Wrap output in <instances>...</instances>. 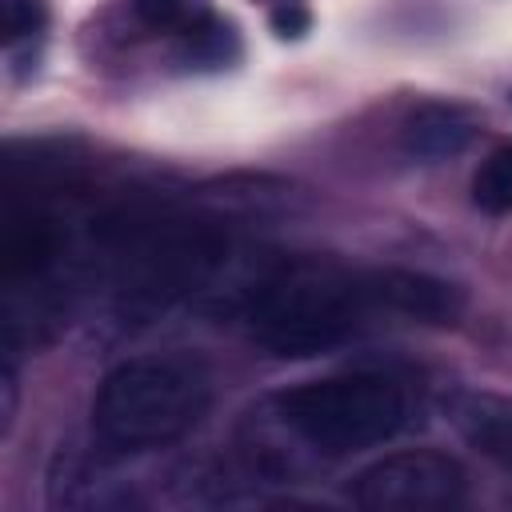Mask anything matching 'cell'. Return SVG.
<instances>
[{"label":"cell","instance_id":"13","mask_svg":"<svg viewBox=\"0 0 512 512\" xmlns=\"http://www.w3.org/2000/svg\"><path fill=\"white\" fill-rule=\"evenodd\" d=\"M272 24H276V32L280 36H300L304 28H308V12H300V8H276L272 12Z\"/></svg>","mask_w":512,"mask_h":512},{"label":"cell","instance_id":"5","mask_svg":"<svg viewBox=\"0 0 512 512\" xmlns=\"http://www.w3.org/2000/svg\"><path fill=\"white\" fill-rule=\"evenodd\" d=\"M364 280H368L372 308H388V312H400V316H412L424 324H452L464 308L460 292L448 280L428 276V272L376 268V272H364Z\"/></svg>","mask_w":512,"mask_h":512},{"label":"cell","instance_id":"2","mask_svg":"<svg viewBox=\"0 0 512 512\" xmlns=\"http://www.w3.org/2000/svg\"><path fill=\"white\" fill-rule=\"evenodd\" d=\"M208 408V380L192 360L136 356L116 364L92 400V428L120 452L180 440Z\"/></svg>","mask_w":512,"mask_h":512},{"label":"cell","instance_id":"6","mask_svg":"<svg viewBox=\"0 0 512 512\" xmlns=\"http://www.w3.org/2000/svg\"><path fill=\"white\" fill-rule=\"evenodd\" d=\"M64 252V232L52 212L28 204V208H8L4 232H0V268L4 280H36L44 276Z\"/></svg>","mask_w":512,"mask_h":512},{"label":"cell","instance_id":"3","mask_svg":"<svg viewBox=\"0 0 512 512\" xmlns=\"http://www.w3.org/2000/svg\"><path fill=\"white\" fill-rule=\"evenodd\" d=\"M280 420L324 456L364 452L408 424V396L380 372H348L296 384L280 396Z\"/></svg>","mask_w":512,"mask_h":512},{"label":"cell","instance_id":"11","mask_svg":"<svg viewBox=\"0 0 512 512\" xmlns=\"http://www.w3.org/2000/svg\"><path fill=\"white\" fill-rule=\"evenodd\" d=\"M44 4L40 0H4V40L20 44V40H36L44 32Z\"/></svg>","mask_w":512,"mask_h":512},{"label":"cell","instance_id":"8","mask_svg":"<svg viewBox=\"0 0 512 512\" xmlns=\"http://www.w3.org/2000/svg\"><path fill=\"white\" fill-rule=\"evenodd\" d=\"M476 132V120L456 104H420L400 128V144L412 160H448Z\"/></svg>","mask_w":512,"mask_h":512},{"label":"cell","instance_id":"4","mask_svg":"<svg viewBox=\"0 0 512 512\" xmlns=\"http://www.w3.org/2000/svg\"><path fill=\"white\" fill-rule=\"evenodd\" d=\"M352 500L368 512H444L464 500V468L436 448L392 452L352 480Z\"/></svg>","mask_w":512,"mask_h":512},{"label":"cell","instance_id":"12","mask_svg":"<svg viewBox=\"0 0 512 512\" xmlns=\"http://www.w3.org/2000/svg\"><path fill=\"white\" fill-rule=\"evenodd\" d=\"M132 12L152 32H168V28H188L192 24V0H132Z\"/></svg>","mask_w":512,"mask_h":512},{"label":"cell","instance_id":"10","mask_svg":"<svg viewBox=\"0 0 512 512\" xmlns=\"http://www.w3.org/2000/svg\"><path fill=\"white\" fill-rule=\"evenodd\" d=\"M184 40H188V60L196 64H224L236 56V36L228 24L204 16V20H192L184 28Z\"/></svg>","mask_w":512,"mask_h":512},{"label":"cell","instance_id":"9","mask_svg":"<svg viewBox=\"0 0 512 512\" xmlns=\"http://www.w3.org/2000/svg\"><path fill=\"white\" fill-rule=\"evenodd\" d=\"M472 204L488 216L512 212V144L492 148L472 176Z\"/></svg>","mask_w":512,"mask_h":512},{"label":"cell","instance_id":"7","mask_svg":"<svg viewBox=\"0 0 512 512\" xmlns=\"http://www.w3.org/2000/svg\"><path fill=\"white\" fill-rule=\"evenodd\" d=\"M448 420L456 424V432L476 452H484L500 468H512V400L508 396H496V392H460L448 404Z\"/></svg>","mask_w":512,"mask_h":512},{"label":"cell","instance_id":"1","mask_svg":"<svg viewBox=\"0 0 512 512\" xmlns=\"http://www.w3.org/2000/svg\"><path fill=\"white\" fill-rule=\"evenodd\" d=\"M372 308L364 272L324 260H292L272 268L248 296L252 340L272 356H320L352 336Z\"/></svg>","mask_w":512,"mask_h":512}]
</instances>
